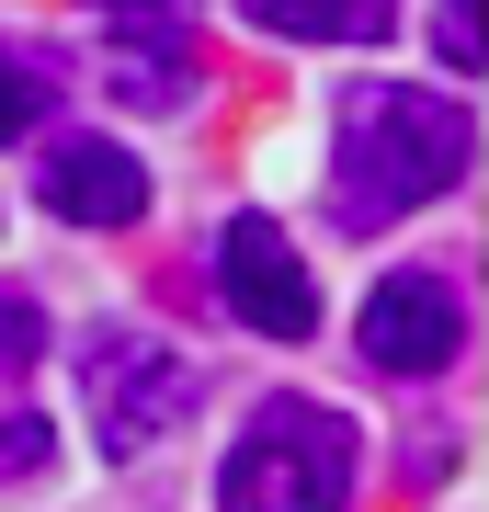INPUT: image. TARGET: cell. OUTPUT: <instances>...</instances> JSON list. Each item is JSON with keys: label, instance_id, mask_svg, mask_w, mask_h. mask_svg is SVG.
Listing matches in <instances>:
<instances>
[{"label": "cell", "instance_id": "10", "mask_svg": "<svg viewBox=\"0 0 489 512\" xmlns=\"http://www.w3.org/2000/svg\"><path fill=\"white\" fill-rule=\"evenodd\" d=\"M35 353H46V308L23 285H0V376H23Z\"/></svg>", "mask_w": 489, "mask_h": 512}, {"label": "cell", "instance_id": "1", "mask_svg": "<svg viewBox=\"0 0 489 512\" xmlns=\"http://www.w3.org/2000/svg\"><path fill=\"white\" fill-rule=\"evenodd\" d=\"M330 205H342V228H399L410 205H433L467 183L478 160V114L467 103H433L410 92V80H353L342 114H330Z\"/></svg>", "mask_w": 489, "mask_h": 512}, {"label": "cell", "instance_id": "13", "mask_svg": "<svg viewBox=\"0 0 489 512\" xmlns=\"http://www.w3.org/2000/svg\"><path fill=\"white\" fill-rule=\"evenodd\" d=\"M160 12H171V0H160Z\"/></svg>", "mask_w": 489, "mask_h": 512}, {"label": "cell", "instance_id": "11", "mask_svg": "<svg viewBox=\"0 0 489 512\" xmlns=\"http://www.w3.org/2000/svg\"><path fill=\"white\" fill-rule=\"evenodd\" d=\"M57 456V433H46V421L35 410H0V478H35Z\"/></svg>", "mask_w": 489, "mask_h": 512}, {"label": "cell", "instance_id": "4", "mask_svg": "<svg viewBox=\"0 0 489 512\" xmlns=\"http://www.w3.org/2000/svg\"><path fill=\"white\" fill-rule=\"evenodd\" d=\"M217 296L262 330V342H308L319 330V274L296 262V239L273 217H228L217 228Z\"/></svg>", "mask_w": 489, "mask_h": 512}, {"label": "cell", "instance_id": "2", "mask_svg": "<svg viewBox=\"0 0 489 512\" xmlns=\"http://www.w3.org/2000/svg\"><path fill=\"white\" fill-rule=\"evenodd\" d=\"M353 478H364V444H353L342 410H319V399H262L251 433H239L228 467H217V501H228V512H342Z\"/></svg>", "mask_w": 489, "mask_h": 512}, {"label": "cell", "instance_id": "9", "mask_svg": "<svg viewBox=\"0 0 489 512\" xmlns=\"http://www.w3.org/2000/svg\"><path fill=\"white\" fill-rule=\"evenodd\" d=\"M114 92L126 103H194V57H148L126 35V57H114Z\"/></svg>", "mask_w": 489, "mask_h": 512}, {"label": "cell", "instance_id": "12", "mask_svg": "<svg viewBox=\"0 0 489 512\" xmlns=\"http://www.w3.org/2000/svg\"><path fill=\"white\" fill-rule=\"evenodd\" d=\"M444 57H455V69H478V0H444Z\"/></svg>", "mask_w": 489, "mask_h": 512}, {"label": "cell", "instance_id": "6", "mask_svg": "<svg viewBox=\"0 0 489 512\" xmlns=\"http://www.w3.org/2000/svg\"><path fill=\"white\" fill-rule=\"evenodd\" d=\"M46 205L69 228H137L148 217V160H137L126 137H69L46 160Z\"/></svg>", "mask_w": 489, "mask_h": 512}, {"label": "cell", "instance_id": "7", "mask_svg": "<svg viewBox=\"0 0 489 512\" xmlns=\"http://www.w3.org/2000/svg\"><path fill=\"white\" fill-rule=\"evenodd\" d=\"M239 12L273 23V35H308V46H376L399 23V0H239Z\"/></svg>", "mask_w": 489, "mask_h": 512}, {"label": "cell", "instance_id": "5", "mask_svg": "<svg viewBox=\"0 0 489 512\" xmlns=\"http://www.w3.org/2000/svg\"><path fill=\"white\" fill-rule=\"evenodd\" d=\"M353 342H364L376 376H433V365H455V342H467V296H455L444 274H387L376 296H364Z\"/></svg>", "mask_w": 489, "mask_h": 512}, {"label": "cell", "instance_id": "8", "mask_svg": "<svg viewBox=\"0 0 489 512\" xmlns=\"http://www.w3.org/2000/svg\"><path fill=\"white\" fill-rule=\"evenodd\" d=\"M57 103V69H35L23 46H0V137H35Z\"/></svg>", "mask_w": 489, "mask_h": 512}, {"label": "cell", "instance_id": "3", "mask_svg": "<svg viewBox=\"0 0 489 512\" xmlns=\"http://www.w3.org/2000/svg\"><path fill=\"white\" fill-rule=\"evenodd\" d=\"M80 387H91V444L103 456H148L194 410V365H182L160 330H91L80 342Z\"/></svg>", "mask_w": 489, "mask_h": 512}]
</instances>
